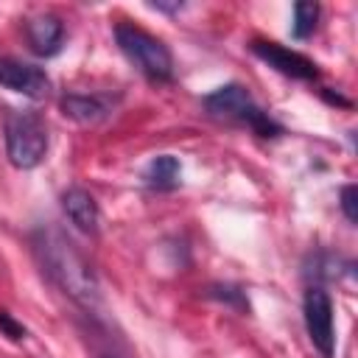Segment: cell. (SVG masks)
Listing matches in <instances>:
<instances>
[{"label":"cell","instance_id":"cell-6","mask_svg":"<svg viewBox=\"0 0 358 358\" xmlns=\"http://www.w3.org/2000/svg\"><path fill=\"white\" fill-rule=\"evenodd\" d=\"M0 87L14 90L31 101H42L50 95V78L42 67L25 64L8 56H0Z\"/></svg>","mask_w":358,"mask_h":358},{"label":"cell","instance_id":"cell-14","mask_svg":"<svg viewBox=\"0 0 358 358\" xmlns=\"http://www.w3.org/2000/svg\"><path fill=\"white\" fill-rule=\"evenodd\" d=\"M338 199H341V213L347 215V221L358 224V187L355 185H344Z\"/></svg>","mask_w":358,"mask_h":358},{"label":"cell","instance_id":"cell-4","mask_svg":"<svg viewBox=\"0 0 358 358\" xmlns=\"http://www.w3.org/2000/svg\"><path fill=\"white\" fill-rule=\"evenodd\" d=\"M302 313H305V327L308 338L316 347L322 358L336 355V330H333V299L322 285H310L302 299Z\"/></svg>","mask_w":358,"mask_h":358},{"label":"cell","instance_id":"cell-3","mask_svg":"<svg viewBox=\"0 0 358 358\" xmlns=\"http://www.w3.org/2000/svg\"><path fill=\"white\" fill-rule=\"evenodd\" d=\"M115 42L120 48V53L151 81H171L173 78V56L168 50V45L157 36H151L148 31L129 25V22H117L115 25Z\"/></svg>","mask_w":358,"mask_h":358},{"label":"cell","instance_id":"cell-7","mask_svg":"<svg viewBox=\"0 0 358 358\" xmlns=\"http://www.w3.org/2000/svg\"><path fill=\"white\" fill-rule=\"evenodd\" d=\"M201 106L210 117H218V120H238V123H246L249 112L257 106L249 95L246 87L241 84H224L218 90H213L210 95L201 98Z\"/></svg>","mask_w":358,"mask_h":358},{"label":"cell","instance_id":"cell-16","mask_svg":"<svg viewBox=\"0 0 358 358\" xmlns=\"http://www.w3.org/2000/svg\"><path fill=\"white\" fill-rule=\"evenodd\" d=\"M148 8H154V11H165V14H176V11L185 8V3H179V0H176V3H159V0H157V3H148Z\"/></svg>","mask_w":358,"mask_h":358},{"label":"cell","instance_id":"cell-5","mask_svg":"<svg viewBox=\"0 0 358 358\" xmlns=\"http://www.w3.org/2000/svg\"><path fill=\"white\" fill-rule=\"evenodd\" d=\"M249 50H252L260 62H266L268 67H274V70L282 73V76H291V78H299V81H316V78H319V67H316L308 56H302V53H296V50H288V48H282V45H277V42L252 39V42H249Z\"/></svg>","mask_w":358,"mask_h":358},{"label":"cell","instance_id":"cell-2","mask_svg":"<svg viewBox=\"0 0 358 358\" xmlns=\"http://www.w3.org/2000/svg\"><path fill=\"white\" fill-rule=\"evenodd\" d=\"M3 131H6V157L14 168L31 171L45 159V154H48V126H45L39 112L8 109Z\"/></svg>","mask_w":358,"mask_h":358},{"label":"cell","instance_id":"cell-8","mask_svg":"<svg viewBox=\"0 0 358 358\" xmlns=\"http://www.w3.org/2000/svg\"><path fill=\"white\" fill-rule=\"evenodd\" d=\"M25 39L31 53L50 59L62 50L64 45V22L56 14H36L31 20H25Z\"/></svg>","mask_w":358,"mask_h":358},{"label":"cell","instance_id":"cell-11","mask_svg":"<svg viewBox=\"0 0 358 358\" xmlns=\"http://www.w3.org/2000/svg\"><path fill=\"white\" fill-rule=\"evenodd\" d=\"M179 176H182V165H179V159L171 157V154L154 157V159L148 162L145 173H143L145 185L154 187V190H176V187H179Z\"/></svg>","mask_w":358,"mask_h":358},{"label":"cell","instance_id":"cell-9","mask_svg":"<svg viewBox=\"0 0 358 358\" xmlns=\"http://www.w3.org/2000/svg\"><path fill=\"white\" fill-rule=\"evenodd\" d=\"M62 207H64V213H67V218L73 221L76 229H81L84 235H98L101 213H98V201L92 199L90 190H84V187H67L62 193Z\"/></svg>","mask_w":358,"mask_h":358},{"label":"cell","instance_id":"cell-12","mask_svg":"<svg viewBox=\"0 0 358 358\" xmlns=\"http://www.w3.org/2000/svg\"><path fill=\"white\" fill-rule=\"evenodd\" d=\"M319 3L313 0H299L294 6V22H291V36L294 39H308L313 31H316V22H319Z\"/></svg>","mask_w":358,"mask_h":358},{"label":"cell","instance_id":"cell-15","mask_svg":"<svg viewBox=\"0 0 358 358\" xmlns=\"http://www.w3.org/2000/svg\"><path fill=\"white\" fill-rule=\"evenodd\" d=\"M0 330H3V336H8L11 341H22V338H25V327H22L8 310H0Z\"/></svg>","mask_w":358,"mask_h":358},{"label":"cell","instance_id":"cell-10","mask_svg":"<svg viewBox=\"0 0 358 358\" xmlns=\"http://www.w3.org/2000/svg\"><path fill=\"white\" fill-rule=\"evenodd\" d=\"M59 109L64 117L81 123V126H95L109 117L112 103L101 95H81V92H67L59 98Z\"/></svg>","mask_w":358,"mask_h":358},{"label":"cell","instance_id":"cell-1","mask_svg":"<svg viewBox=\"0 0 358 358\" xmlns=\"http://www.w3.org/2000/svg\"><path fill=\"white\" fill-rule=\"evenodd\" d=\"M31 243L42 271L50 277V282L62 294H67L84 310H95L101 305V285L92 266L59 227L45 224L34 229Z\"/></svg>","mask_w":358,"mask_h":358},{"label":"cell","instance_id":"cell-13","mask_svg":"<svg viewBox=\"0 0 358 358\" xmlns=\"http://www.w3.org/2000/svg\"><path fill=\"white\" fill-rule=\"evenodd\" d=\"M207 296L218 299V302H224V305H229V308H235L241 313H249V299H246V294L238 285H210Z\"/></svg>","mask_w":358,"mask_h":358},{"label":"cell","instance_id":"cell-17","mask_svg":"<svg viewBox=\"0 0 358 358\" xmlns=\"http://www.w3.org/2000/svg\"><path fill=\"white\" fill-rule=\"evenodd\" d=\"M322 98H324L327 103H338V106H350V101H347V98H341L338 92H330V90H322Z\"/></svg>","mask_w":358,"mask_h":358}]
</instances>
